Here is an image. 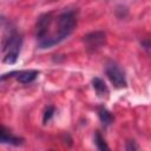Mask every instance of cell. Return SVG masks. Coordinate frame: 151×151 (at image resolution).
<instances>
[{
  "instance_id": "cell-13",
  "label": "cell",
  "mask_w": 151,
  "mask_h": 151,
  "mask_svg": "<svg viewBox=\"0 0 151 151\" xmlns=\"http://www.w3.org/2000/svg\"><path fill=\"white\" fill-rule=\"evenodd\" d=\"M125 149H126L127 151H131V150H138L139 147H138V145L136 144V142H133V140H129V142H126V146H125Z\"/></svg>"
},
{
  "instance_id": "cell-11",
  "label": "cell",
  "mask_w": 151,
  "mask_h": 151,
  "mask_svg": "<svg viewBox=\"0 0 151 151\" xmlns=\"http://www.w3.org/2000/svg\"><path fill=\"white\" fill-rule=\"evenodd\" d=\"M53 113H54V107H53V106H48V107L45 110V112H44L42 123H44V124H47V122H48V120L52 118Z\"/></svg>"
},
{
  "instance_id": "cell-2",
  "label": "cell",
  "mask_w": 151,
  "mask_h": 151,
  "mask_svg": "<svg viewBox=\"0 0 151 151\" xmlns=\"http://www.w3.org/2000/svg\"><path fill=\"white\" fill-rule=\"evenodd\" d=\"M21 37L14 32H8V34H4L2 38V52L5 53L4 61L6 64H14L19 57L20 47H21Z\"/></svg>"
},
{
  "instance_id": "cell-6",
  "label": "cell",
  "mask_w": 151,
  "mask_h": 151,
  "mask_svg": "<svg viewBox=\"0 0 151 151\" xmlns=\"http://www.w3.org/2000/svg\"><path fill=\"white\" fill-rule=\"evenodd\" d=\"M92 86L96 90V93L99 98H107L109 96V88L104 80L100 78H93L92 79Z\"/></svg>"
},
{
  "instance_id": "cell-5",
  "label": "cell",
  "mask_w": 151,
  "mask_h": 151,
  "mask_svg": "<svg viewBox=\"0 0 151 151\" xmlns=\"http://www.w3.org/2000/svg\"><path fill=\"white\" fill-rule=\"evenodd\" d=\"M52 22V14L47 13V14H42L38 21H37V26H35V35L38 38V40H42L47 37V32H48V27Z\"/></svg>"
},
{
  "instance_id": "cell-7",
  "label": "cell",
  "mask_w": 151,
  "mask_h": 151,
  "mask_svg": "<svg viewBox=\"0 0 151 151\" xmlns=\"http://www.w3.org/2000/svg\"><path fill=\"white\" fill-rule=\"evenodd\" d=\"M0 140L2 144H11V145H21L24 139L22 138H18L12 136L9 132L6 131V129L2 126L1 127V132H0Z\"/></svg>"
},
{
  "instance_id": "cell-3",
  "label": "cell",
  "mask_w": 151,
  "mask_h": 151,
  "mask_svg": "<svg viewBox=\"0 0 151 151\" xmlns=\"http://www.w3.org/2000/svg\"><path fill=\"white\" fill-rule=\"evenodd\" d=\"M105 72H106V76L107 78L110 79V81L113 84L114 87L117 88H123V87H126L127 86V83H126V78H125V74L124 72L119 68V66L114 63H109L105 67Z\"/></svg>"
},
{
  "instance_id": "cell-4",
  "label": "cell",
  "mask_w": 151,
  "mask_h": 151,
  "mask_svg": "<svg viewBox=\"0 0 151 151\" xmlns=\"http://www.w3.org/2000/svg\"><path fill=\"white\" fill-rule=\"evenodd\" d=\"M83 41H84L85 47H86L87 51L96 52L106 44V34L103 31L91 32V33L84 35Z\"/></svg>"
},
{
  "instance_id": "cell-12",
  "label": "cell",
  "mask_w": 151,
  "mask_h": 151,
  "mask_svg": "<svg viewBox=\"0 0 151 151\" xmlns=\"http://www.w3.org/2000/svg\"><path fill=\"white\" fill-rule=\"evenodd\" d=\"M140 45H142L143 48L146 51V53L151 57V40H150V39H145V40H143V41L140 42Z\"/></svg>"
},
{
  "instance_id": "cell-9",
  "label": "cell",
  "mask_w": 151,
  "mask_h": 151,
  "mask_svg": "<svg viewBox=\"0 0 151 151\" xmlns=\"http://www.w3.org/2000/svg\"><path fill=\"white\" fill-rule=\"evenodd\" d=\"M98 117H99L100 122L105 126H109V125H111L113 123V116L105 107H99L98 109Z\"/></svg>"
},
{
  "instance_id": "cell-8",
  "label": "cell",
  "mask_w": 151,
  "mask_h": 151,
  "mask_svg": "<svg viewBox=\"0 0 151 151\" xmlns=\"http://www.w3.org/2000/svg\"><path fill=\"white\" fill-rule=\"evenodd\" d=\"M39 74V71L37 70H28V71H22V72H18L17 79L22 83V84H28L32 83Z\"/></svg>"
},
{
  "instance_id": "cell-10",
  "label": "cell",
  "mask_w": 151,
  "mask_h": 151,
  "mask_svg": "<svg viewBox=\"0 0 151 151\" xmlns=\"http://www.w3.org/2000/svg\"><path fill=\"white\" fill-rule=\"evenodd\" d=\"M94 143H96V145H97V147H98L99 150H109L107 144L105 143L104 138L100 136L99 132H96V136H94Z\"/></svg>"
},
{
  "instance_id": "cell-1",
  "label": "cell",
  "mask_w": 151,
  "mask_h": 151,
  "mask_svg": "<svg viewBox=\"0 0 151 151\" xmlns=\"http://www.w3.org/2000/svg\"><path fill=\"white\" fill-rule=\"evenodd\" d=\"M76 26H77V18L73 11H67L61 13L57 19L58 33L53 37H47L42 40H39L38 42L39 48H50L52 46L60 44L73 32Z\"/></svg>"
}]
</instances>
